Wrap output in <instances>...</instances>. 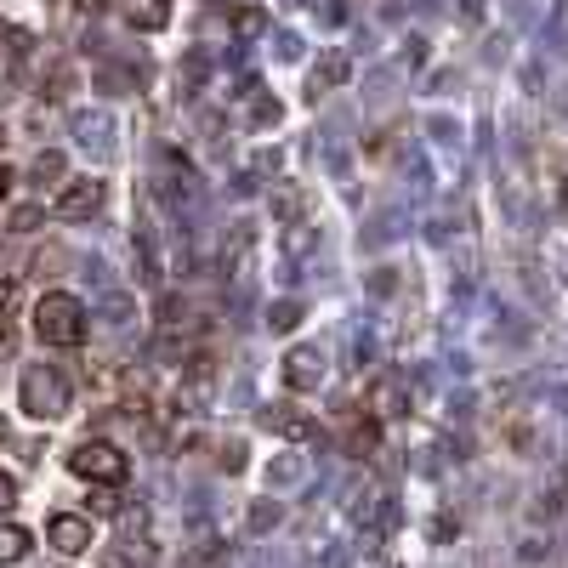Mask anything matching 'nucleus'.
<instances>
[{"label": "nucleus", "mask_w": 568, "mask_h": 568, "mask_svg": "<svg viewBox=\"0 0 568 568\" xmlns=\"http://www.w3.org/2000/svg\"><path fill=\"white\" fill-rule=\"evenodd\" d=\"M91 330V313L80 296H69V290H46L35 302V336L46 341V347H80Z\"/></svg>", "instance_id": "f257e3e1"}, {"label": "nucleus", "mask_w": 568, "mask_h": 568, "mask_svg": "<svg viewBox=\"0 0 568 568\" xmlns=\"http://www.w3.org/2000/svg\"><path fill=\"white\" fill-rule=\"evenodd\" d=\"M18 404L35 421H63L69 415V375L57 370V364H29L18 381Z\"/></svg>", "instance_id": "f03ea898"}, {"label": "nucleus", "mask_w": 568, "mask_h": 568, "mask_svg": "<svg viewBox=\"0 0 568 568\" xmlns=\"http://www.w3.org/2000/svg\"><path fill=\"white\" fill-rule=\"evenodd\" d=\"M69 472L86 483H125L131 478V461H125L120 444H108V438H86V444L69 449Z\"/></svg>", "instance_id": "7ed1b4c3"}, {"label": "nucleus", "mask_w": 568, "mask_h": 568, "mask_svg": "<svg viewBox=\"0 0 568 568\" xmlns=\"http://www.w3.org/2000/svg\"><path fill=\"white\" fill-rule=\"evenodd\" d=\"M46 546H57L63 557H80V551H91V546H97V534H91V517H80V512H57V517H46Z\"/></svg>", "instance_id": "20e7f679"}, {"label": "nucleus", "mask_w": 568, "mask_h": 568, "mask_svg": "<svg viewBox=\"0 0 568 568\" xmlns=\"http://www.w3.org/2000/svg\"><path fill=\"white\" fill-rule=\"evenodd\" d=\"M284 387L290 392H319L324 387V353L319 347H290V353H284Z\"/></svg>", "instance_id": "39448f33"}, {"label": "nucleus", "mask_w": 568, "mask_h": 568, "mask_svg": "<svg viewBox=\"0 0 568 568\" xmlns=\"http://www.w3.org/2000/svg\"><path fill=\"white\" fill-rule=\"evenodd\" d=\"M52 211L63 216V222H86V216H97V211H103V182H91V177L69 182V188L57 194Z\"/></svg>", "instance_id": "423d86ee"}, {"label": "nucleus", "mask_w": 568, "mask_h": 568, "mask_svg": "<svg viewBox=\"0 0 568 568\" xmlns=\"http://www.w3.org/2000/svg\"><path fill=\"white\" fill-rule=\"evenodd\" d=\"M114 12H120L131 29L154 35V29H165V23H171V0H114Z\"/></svg>", "instance_id": "0eeeda50"}, {"label": "nucleus", "mask_w": 568, "mask_h": 568, "mask_svg": "<svg viewBox=\"0 0 568 568\" xmlns=\"http://www.w3.org/2000/svg\"><path fill=\"white\" fill-rule=\"evenodd\" d=\"M97 563L103 568H154V546H148V540H131V534H125V540H114V546H103L97 551Z\"/></svg>", "instance_id": "6e6552de"}, {"label": "nucleus", "mask_w": 568, "mask_h": 568, "mask_svg": "<svg viewBox=\"0 0 568 568\" xmlns=\"http://www.w3.org/2000/svg\"><path fill=\"white\" fill-rule=\"evenodd\" d=\"M262 426L267 432H279V438H307V432H313V421H307L302 409H290V404L262 409Z\"/></svg>", "instance_id": "1a4fd4ad"}, {"label": "nucleus", "mask_w": 568, "mask_h": 568, "mask_svg": "<svg viewBox=\"0 0 568 568\" xmlns=\"http://www.w3.org/2000/svg\"><path fill=\"white\" fill-rule=\"evenodd\" d=\"M398 409H404V387H398V381H375L370 387V415L375 421H392Z\"/></svg>", "instance_id": "9d476101"}, {"label": "nucleus", "mask_w": 568, "mask_h": 568, "mask_svg": "<svg viewBox=\"0 0 568 568\" xmlns=\"http://www.w3.org/2000/svg\"><path fill=\"white\" fill-rule=\"evenodd\" d=\"M23 557H29V529L0 523V563H23Z\"/></svg>", "instance_id": "9b49d317"}, {"label": "nucleus", "mask_w": 568, "mask_h": 568, "mask_svg": "<svg viewBox=\"0 0 568 568\" xmlns=\"http://www.w3.org/2000/svg\"><path fill=\"white\" fill-rule=\"evenodd\" d=\"M228 563V546L222 540H199V551L188 557V568H222Z\"/></svg>", "instance_id": "f8f14e48"}, {"label": "nucleus", "mask_w": 568, "mask_h": 568, "mask_svg": "<svg viewBox=\"0 0 568 568\" xmlns=\"http://www.w3.org/2000/svg\"><path fill=\"white\" fill-rule=\"evenodd\" d=\"M120 483H97V495H91V512L97 517H120V495H114Z\"/></svg>", "instance_id": "ddd939ff"}, {"label": "nucleus", "mask_w": 568, "mask_h": 568, "mask_svg": "<svg viewBox=\"0 0 568 568\" xmlns=\"http://www.w3.org/2000/svg\"><path fill=\"white\" fill-rule=\"evenodd\" d=\"M63 171H69V160H63L57 148H46V154H40V160H35V177H40V182H57V177H63Z\"/></svg>", "instance_id": "4468645a"}, {"label": "nucleus", "mask_w": 568, "mask_h": 568, "mask_svg": "<svg viewBox=\"0 0 568 568\" xmlns=\"http://www.w3.org/2000/svg\"><path fill=\"white\" fill-rule=\"evenodd\" d=\"M347 80V57H330L319 74H313V91H324V86H341Z\"/></svg>", "instance_id": "2eb2a0df"}, {"label": "nucleus", "mask_w": 568, "mask_h": 568, "mask_svg": "<svg viewBox=\"0 0 568 568\" xmlns=\"http://www.w3.org/2000/svg\"><path fill=\"white\" fill-rule=\"evenodd\" d=\"M23 279V256L18 250H0V290H12Z\"/></svg>", "instance_id": "dca6fc26"}, {"label": "nucleus", "mask_w": 568, "mask_h": 568, "mask_svg": "<svg viewBox=\"0 0 568 568\" xmlns=\"http://www.w3.org/2000/svg\"><path fill=\"white\" fill-rule=\"evenodd\" d=\"M40 205H18V211H12V233H29V228H40Z\"/></svg>", "instance_id": "f3484780"}, {"label": "nucleus", "mask_w": 568, "mask_h": 568, "mask_svg": "<svg viewBox=\"0 0 568 568\" xmlns=\"http://www.w3.org/2000/svg\"><path fill=\"white\" fill-rule=\"evenodd\" d=\"M12 506H18V478H12V472H0V517L12 512Z\"/></svg>", "instance_id": "a211bd4d"}, {"label": "nucleus", "mask_w": 568, "mask_h": 568, "mask_svg": "<svg viewBox=\"0 0 568 568\" xmlns=\"http://www.w3.org/2000/svg\"><path fill=\"white\" fill-rule=\"evenodd\" d=\"M347 449H353V455H370L375 449V426H358L353 438H347Z\"/></svg>", "instance_id": "6ab92c4d"}, {"label": "nucleus", "mask_w": 568, "mask_h": 568, "mask_svg": "<svg viewBox=\"0 0 568 568\" xmlns=\"http://www.w3.org/2000/svg\"><path fill=\"white\" fill-rule=\"evenodd\" d=\"M267 324H273V330H290V324H296V302L273 307V319H267Z\"/></svg>", "instance_id": "aec40b11"}, {"label": "nucleus", "mask_w": 568, "mask_h": 568, "mask_svg": "<svg viewBox=\"0 0 568 568\" xmlns=\"http://www.w3.org/2000/svg\"><path fill=\"white\" fill-rule=\"evenodd\" d=\"M12 194V171H6V165H0V199Z\"/></svg>", "instance_id": "412c9836"}, {"label": "nucleus", "mask_w": 568, "mask_h": 568, "mask_svg": "<svg viewBox=\"0 0 568 568\" xmlns=\"http://www.w3.org/2000/svg\"><path fill=\"white\" fill-rule=\"evenodd\" d=\"M0 142H6V120H0Z\"/></svg>", "instance_id": "4be33fe9"}, {"label": "nucleus", "mask_w": 568, "mask_h": 568, "mask_svg": "<svg viewBox=\"0 0 568 568\" xmlns=\"http://www.w3.org/2000/svg\"><path fill=\"white\" fill-rule=\"evenodd\" d=\"M0 438H6V421H0Z\"/></svg>", "instance_id": "5701e85b"}]
</instances>
